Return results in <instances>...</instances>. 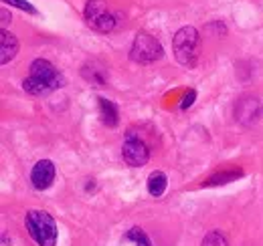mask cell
<instances>
[{
    "label": "cell",
    "instance_id": "9",
    "mask_svg": "<svg viewBox=\"0 0 263 246\" xmlns=\"http://www.w3.org/2000/svg\"><path fill=\"white\" fill-rule=\"evenodd\" d=\"M0 63L2 65H6V63H10L14 57H16V53H18V40H16V36L14 34H10L8 31H2V36H0Z\"/></svg>",
    "mask_w": 263,
    "mask_h": 246
},
{
    "label": "cell",
    "instance_id": "12",
    "mask_svg": "<svg viewBox=\"0 0 263 246\" xmlns=\"http://www.w3.org/2000/svg\"><path fill=\"white\" fill-rule=\"evenodd\" d=\"M124 240H126V242H134L136 246H152L148 234H146L142 228H138V226H134V228H130V230L126 232Z\"/></svg>",
    "mask_w": 263,
    "mask_h": 246
},
{
    "label": "cell",
    "instance_id": "11",
    "mask_svg": "<svg viewBox=\"0 0 263 246\" xmlns=\"http://www.w3.org/2000/svg\"><path fill=\"white\" fill-rule=\"evenodd\" d=\"M243 176V172L241 170H231V172H221V174H215V176H211L206 182H202V186H221V184H229L233 180H237V178H241Z\"/></svg>",
    "mask_w": 263,
    "mask_h": 246
},
{
    "label": "cell",
    "instance_id": "3",
    "mask_svg": "<svg viewBox=\"0 0 263 246\" xmlns=\"http://www.w3.org/2000/svg\"><path fill=\"white\" fill-rule=\"evenodd\" d=\"M27 230L39 246H55L57 244V224L53 216L45 210H29L25 216Z\"/></svg>",
    "mask_w": 263,
    "mask_h": 246
},
{
    "label": "cell",
    "instance_id": "17",
    "mask_svg": "<svg viewBox=\"0 0 263 246\" xmlns=\"http://www.w3.org/2000/svg\"><path fill=\"white\" fill-rule=\"evenodd\" d=\"M6 23H8V12H6V10H2V27H4Z\"/></svg>",
    "mask_w": 263,
    "mask_h": 246
},
{
    "label": "cell",
    "instance_id": "7",
    "mask_svg": "<svg viewBox=\"0 0 263 246\" xmlns=\"http://www.w3.org/2000/svg\"><path fill=\"white\" fill-rule=\"evenodd\" d=\"M31 182H33L34 190H47L51 188L53 182H55V166L51 159H41L36 161L31 172Z\"/></svg>",
    "mask_w": 263,
    "mask_h": 246
},
{
    "label": "cell",
    "instance_id": "6",
    "mask_svg": "<svg viewBox=\"0 0 263 246\" xmlns=\"http://www.w3.org/2000/svg\"><path fill=\"white\" fill-rule=\"evenodd\" d=\"M122 157L132 168H142L150 159V150L134 131H128L126 139H124V146H122Z\"/></svg>",
    "mask_w": 263,
    "mask_h": 246
},
{
    "label": "cell",
    "instance_id": "13",
    "mask_svg": "<svg viewBox=\"0 0 263 246\" xmlns=\"http://www.w3.org/2000/svg\"><path fill=\"white\" fill-rule=\"evenodd\" d=\"M200 246H229V242H227V238H225V234L221 230H211L202 238Z\"/></svg>",
    "mask_w": 263,
    "mask_h": 246
},
{
    "label": "cell",
    "instance_id": "8",
    "mask_svg": "<svg viewBox=\"0 0 263 246\" xmlns=\"http://www.w3.org/2000/svg\"><path fill=\"white\" fill-rule=\"evenodd\" d=\"M98 105H99V117L103 125L107 127H116L120 123V111H118V105L105 97H98Z\"/></svg>",
    "mask_w": 263,
    "mask_h": 246
},
{
    "label": "cell",
    "instance_id": "4",
    "mask_svg": "<svg viewBox=\"0 0 263 246\" xmlns=\"http://www.w3.org/2000/svg\"><path fill=\"white\" fill-rule=\"evenodd\" d=\"M164 49L158 43L156 36H152L150 32H138L130 49V59L140 65H150V63L162 59Z\"/></svg>",
    "mask_w": 263,
    "mask_h": 246
},
{
    "label": "cell",
    "instance_id": "16",
    "mask_svg": "<svg viewBox=\"0 0 263 246\" xmlns=\"http://www.w3.org/2000/svg\"><path fill=\"white\" fill-rule=\"evenodd\" d=\"M0 246H10V238H8L6 232H2V242H0Z\"/></svg>",
    "mask_w": 263,
    "mask_h": 246
},
{
    "label": "cell",
    "instance_id": "5",
    "mask_svg": "<svg viewBox=\"0 0 263 246\" xmlns=\"http://www.w3.org/2000/svg\"><path fill=\"white\" fill-rule=\"evenodd\" d=\"M83 16L96 32H111L116 29V16L107 10L105 0H87Z\"/></svg>",
    "mask_w": 263,
    "mask_h": 246
},
{
    "label": "cell",
    "instance_id": "10",
    "mask_svg": "<svg viewBox=\"0 0 263 246\" xmlns=\"http://www.w3.org/2000/svg\"><path fill=\"white\" fill-rule=\"evenodd\" d=\"M166 186H168V178H166L164 172L156 170L148 176V192L154 196V198H160L166 192Z\"/></svg>",
    "mask_w": 263,
    "mask_h": 246
},
{
    "label": "cell",
    "instance_id": "1",
    "mask_svg": "<svg viewBox=\"0 0 263 246\" xmlns=\"http://www.w3.org/2000/svg\"><path fill=\"white\" fill-rule=\"evenodd\" d=\"M63 75L57 71V67L47 59H34L31 63V73L23 81V89L29 95H45L59 87H63Z\"/></svg>",
    "mask_w": 263,
    "mask_h": 246
},
{
    "label": "cell",
    "instance_id": "14",
    "mask_svg": "<svg viewBox=\"0 0 263 246\" xmlns=\"http://www.w3.org/2000/svg\"><path fill=\"white\" fill-rule=\"evenodd\" d=\"M2 2L4 4H10V6H16V8H21V10L29 12V14H36V8H34L29 0H2Z\"/></svg>",
    "mask_w": 263,
    "mask_h": 246
},
{
    "label": "cell",
    "instance_id": "2",
    "mask_svg": "<svg viewBox=\"0 0 263 246\" xmlns=\"http://www.w3.org/2000/svg\"><path fill=\"white\" fill-rule=\"evenodd\" d=\"M172 51L176 61L189 69H193L198 61V53H200V34L195 27H182L180 31H176L172 38Z\"/></svg>",
    "mask_w": 263,
    "mask_h": 246
},
{
    "label": "cell",
    "instance_id": "15",
    "mask_svg": "<svg viewBox=\"0 0 263 246\" xmlns=\"http://www.w3.org/2000/svg\"><path fill=\"white\" fill-rule=\"evenodd\" d=\"M195 97H197V91H195V89H191V91L184 95V99H182V105H180V109H186V107H191V105L195 103Z\"/></svg>",
    "mask_w": 263,
    "mask_h": 246
}]
</instances>
